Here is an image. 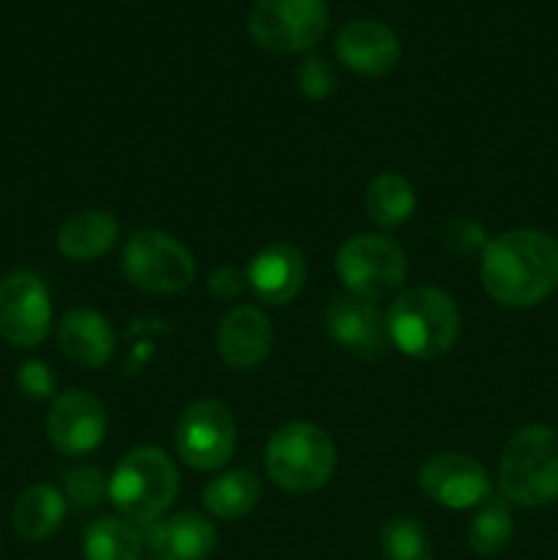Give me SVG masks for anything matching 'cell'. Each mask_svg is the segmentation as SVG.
Masks as SVG:
<instances>
[{"label":"cell","mask_w":558,"mask_h":560,"mask_svg":"<svg viewBox=\"0 0 558 560\" xmlns=\"http://www.w3.org/2000/svg\"><path fill=\"white\" fill-rule=\"evenodd\" d=\"M383 560H432V541L425 525L410 514H397L381 528Z\"/></svg>","instance_id":"25"},{"label":"cell","mask_w":558,"mask_h":560,"mask_svg":"<svg viewBox=\"0 0 558 560\" xmlns=\"http://www.w3.org/2000/svg\"><path fill=\"white\" fill-rule=\"evenodd\" d=\"M58 348L71 364L98 370L107 364L115 353L113 326L104 315L88 306H74L60 317Z\"/></svg>","instance_id":"18"},{"label":"cell","mask_w":558,"mask_h":560,"mask_svg":"<svg viewBox=\"0 0 558 560\" xmlns=\"http://www.w3.org/2000/svg\"><path fill=\"white\" fill-rule=\"evenodd\" d=\"M443 246H446L452 255L460 257H470L476 252H485L487 249V233L481 224H476L474 219H465V217H454L443 224Z\"/></svg>","instance_id":"28"},{"label":"cell","mask_w":558,"mask_h":560,"mask_svg":"<svg viewBox=\"0 0 558 560\" xmlns=\"http://www.w3.org/2000/svg\"><path fill=\"white\" fill-rule=\"evenodd\" d=\"M244 288H246V277H241V273L230 266L217 268V271L211 273V279H208V290H211L217 299H224V301L235 299Z\"/></svg>","instance_id":"30"},{"label":"cell","mask_w":558,"mask_h":560,"mask_svg":"<svg viewBox=\"0 0 558 560\" xmlns=\"http://www.w3.org/2000/svg\"><path fill=\"white\" fill-rule=\"evenodd\" d=\"M239 441L235 419L219 399H197L181 413L175 448L195 470H219L230 463Z\"/></svg>","instance_id":"9"},{"label":"cell","mask_w":558,"mask_h":560,"mask_svg":"<svg viewBox=\"0 0 558 560\" xmlns=\"http://www.w3.org/2000/svg\"><path fill=\"white\" fill-rule=\"evenodd\" d=\"M263 485L252 470L235 468L217 476L202 490V503L217 520L246 517L260 503Z\"/></svg>","instance_id":"21"},{"label":"cell","mask_w":558,"mask_h":560,"mask_svg":"<svg viewBox=\"0 0 558 560\" xmlns=\"http://www.w3.org/2000/svg\"><path fill=\"white\" fill-rule=\"evenodd\" d=\"M118 233L120 224L113 213L85 208L58 228V249L74 262H93L113 249Z\"/></svg>","instance_id":"19"},{"label":"cell","mask_w":558,"mask_h":560,"mask_svg":"<svg viewBox=\"0 0 558 560\" xmlns=\"http://www.w3.org/2000/svg\"><path fill=\"white\" fill-rule=\"evenodd\" d=\"M306 279L304 255L293 244H268L257 252L246 268V288L260 304L284 306L301 293Z\"/></svg>","instance_id":"15"},{"label":"cell","mask_w":558,"mask_h":560,"mask_svg":"<svg viewBox=\"0 0 558 560\" xmlns=\"http://www.w3.org/2000/svg\"><path fill=\"white\" fill-rule=\"evenodd\" d=\"M481 284L496 304L531 310L558 288V244L542 230H509L481 252Z\"/></svg>","instance_id":"1"},{"label":"cell","mask_w":558,"mask_h":560,"mask_svg":"<svg viewBox=\"0 0 558 560\" xmlns=\"http://www.w3.org/2000/svg\"><path fill=\"white\" fill-rule=\"evenodd\" d=\"M146 545L156 560H208L217 550V528L197 512L164 514L146 528Z\"/></svg>","instance_id":"17"},{"label":"cell","mask_w":558,"mask_h":560,"mask_svg":"<svg viewBox=\"0 0 558 560\" xmlns=\"http://www.w3.org/2000/svg\"><path fill=\"white\" fill-rule=\"evenodd\" d=\"M16 386L25 397L31 399H47L55 392V377L44 361H25L16 370Z\"/></svg>","instance_id":"29"},{"label":"cell","mask_w":558,"mask_h":560,"mask_svg":"<svg viewBox=\"0 0 558 560\" xmlns=\"http://www.w3.org/2000/svg\"><path fill=\"white\" fill-rule=\"evenodd\" d=\"M337 277L350 295L381 301L397 293L408 277V257L397 241L386 235H353L337 249Z\"/></svg>","instance_id":"8"},{"label":"cell","mask_w":558,"mask_h":560,"mask_svg":"<svg viewBox=\"0 0 558 560\" xmlns=\"http://www.w3.org/2000/svg\"><path fill=\"white\" fill-rule=\"evenodd\" d=\"M337 448L326 430L306 421L282 424L266 446V470L274 485L293 495L317 492L332 481Z\"/></svg>","instance_id":"5"},{"label":"cell","mask_w":558,"mask_h":560,"mask_svg":"<svg viewBox=\"0 0 558 560\" xmlns=\"http://www.w3.org/2000/svg\"><path fill=\"white\" fill-rule=\"evenodd\" d=\"M295 85L312 102H321V98H328L337 88V71L328 63L323 55H306L301 58V63L295 66Z\"/></svg>","instance_id":"27"},{"label":"cell","mask_w":558,"mask_h":560,"mask_svg":"<svg viewBox=\"0 0 558 560\" xmlns=\"http://www.w3.org/2000/svg\"><path fill=\"white\" fill-rule=\"evenodd\" d=\"M120 271L146 293L178 295L195 282V257L170 233L146 228L126 241Z\"/></svg>","instance_id":"6"},{"label":"cell","mask_w":558,"mask_h":560,"mask_svg":"<svg viewBox=\"0 0 558 560\" xmlns=\"http://www.w3.org/2000/svg\"><path fill=\"white\" fill-rule=\"evenodd\" d=\"M107 435V410L88 392H63L47 413V438L63 457H82L98 448Z\"/></svg>","instance_id":"12"},{"label":"cell","mask_w":558,"mask_h":560,"mask_svg":"<svg viewBox=\"0 0 558 560\" xmlns=\"http://www.w3.org/2000/svg\"><path fill=\"white\" fill-rule=\"evenodd\" d=\"M53 326V301L42 279L14 271L0 279V337L14 348H36Z\"/></svg>","instance_id":"10"},{"label":"cell","mask_w":558,"mask_h":560,"mask_svg":"<svg viewBox=\"0 0 558 560\" xmlns=\"http://www.w3.org/2000/svg\"><path fill=\"white\" fill-rule=\"evenodd\" d=\"M514 520L509 512V503L503 498H490L481 503L479 512L474 514L468 525V547L476 556L496 558L512 545Z\"/></svg>","instance_id":"24"},{"label":"cell","mask_w":558,"mask_h":560,"mask_svg":"<svg viewBox=\"0 0 558 560\" xmlns=\"http://www.w3.org/2000/svg\"><path fill=\"white\" fill-rule=\"evenodd\" d=\"M142 550L146 536L124 517H98L82 539L85 560H142Z\"/></svg>","instance_id":"22"},{"label":"cell","mask_w":558,"mask_h":560,"mask_svg":"<svg viewBox=\"0 0 558 560\" xmlns=\"http://www.w3.org/2000/svg\"><path fill=\"white\" fill-rule=\"evenodd\" d=\"M364 208L381 228H399L416 211V191L410 180L397 173H381L370 180L364 191Z\"/></svg>","instance_id":"23"},{"label":"cell","mask_w":558,"mask_h":560,"mask_svg":"<svg viewBox=\"0 0 558 560\" xmlns=\"http://www.w3.org/2000/svg\"><path fill=\"white\" fill-rule=\"evenodd\" d=\"M386 334L388 342L410 359H441L460 337V310L443 290L410 288L388 306Z\"/></svg>","instance_id":"2"},{"label":"cell","mask_w":558,"mask_h":560,"mask_svg":"<svg viewBox=\"0 0 558 560\" xmlns=\"http://www.w3.org/2000/svg\"><path fill=\"white\" fill-rule=\"evenodd\" d=\"M337 58L345 69L361 77H383L403 58V44L397 33L377 20H353L337 33Z\"/></svg>","instance_id":"14"},{"label":"cell","mask_w":558,"mask_h":560,"mask_svg":"<svg viewBox=\"0 0 558 560\" xmlns=\"http://www.w3.org/2000/svg\"><path fill=\"white\" fill-rule=\"evenodd\" d=\"M328 337L348 353L361 359H377L388 342L386 320L372 301L356 295H339L323 312Z\"/></svg>","instance_id":"13"},{"label":"cell","mask_w":558,"mask_h":560,"mask_svg":"<svg viewBox=\"0 0 558 560\" xmlns=\"http://www.w3.org/2000/svg\"><path fill=\"white\" fill-rule=\"evenodd\" d=\"M60 485H63L66 501H71L82 512H91V509L102 506V501L107 498L109 479H104L102 470L93 465H74V468L63 470Z\"/></svg>","instance_id":"26"},{"label":"cell","mask_w":558,"mask_h":560,"mask_svg":"<svg viewBox=\"0 0 558 560\" xmlns=\"http://www.w3.org/2000/svg\"><path fill=\"white\" fill-rule=\"evenodd\" d=\"M419 485L427 498L443 509H474L490 501L492 485L485 465L463 452L432 454L419 470Z\"/></svg>","instance_id":"11"},{"label":"cell","mask_w":558,"mask_h":560,"mask_svg":"<svg viewBox=\"0 0 558 560\" xmlns=\"http://www.w3.org/2000/svg\"><path fill=\"white\" fill-rule=\"evenodd\" d=\"M66 517V495L53 485H31L14 503L11 523L31 545L53 539Z\"/></svg>","instance_id":"20"},{"label":"cell","mask_w":558,"mask_h":560,"mask_svg":"<svg viewBox=\"0 0 558 560\" xmlns=\"http://www.w3.org/2000/svg\"><path fill=\"white\" fill-rule=\"evenodd\" d=\"M181 490V476L173 459L156 446L131 448L115 465L107 498L131 525H151L167 514Z\"/></svg>","instance_id":"3"},{"label":"cell","mask_w":558,"mask_h":560,"mask_svg":"<svg viewBox=\"0 0 558 560\" xmlns=\"http://www.w3.org/2000/svg\"><path fill=\"white\" fill-rule=\"evenodd\" d=\"M252 42L271 55L310 52L328 31L326 0H255L246 16Z\"/></svg>","instance_id":"7"},{"label":"cell","mask_w":558,"mask_h":560,"mask_svg":"<svg viewBox=\"0 0 558 560\" xmlns=\"http://www.w3.org/2000/svg\"><path fill=\"white\" fill-rule=\"evenodd\" d=\"M498 487L507 503L523 509L558 501V430L528 424L509 438L498 465Z\"/></svg>","instance_id":"4"},{"label":"cell","mask_w":558,"mask_h":560,"mask_svg":"<svg viewBox=\"0 0 558 560\" xmlns=\"http://www.w3.org/2000/svg\"><path fill=\"white\" fill-rule=\"evenodd\" d=\"M274 345L271 320L257 306H235L219 320V355L235 372L257 370L268 359Z\"/></svg>","instance_id":"16"}]
</instances>
